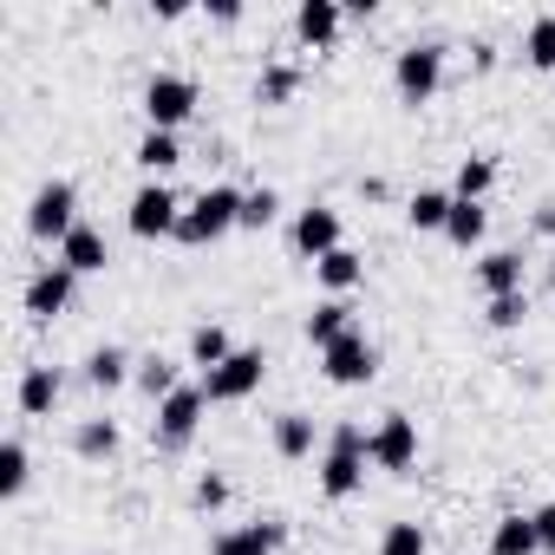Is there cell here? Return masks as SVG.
<instances>
[{"mask_svg":"<svg viewBox=\"0 0 555 555\" xmlns=\"http://www.w3.org/2000/svg\"><path fill=\"white\" fill-rule=\"evenodd\" d=\"M27 477H34V457H27L21 438H8V444H0V496H21Z\"/></svg>","mask_w":555,"mask_h":555,"instance_id":"32","label":"cell"},{"mask_svg":"<svg viewBox=\"0 0 555 555\" xmlns=\"http://www.w3.org/2000/svg\"><path fill=\"white\" fill-rule=\"evenodd\" d=\"M203 412H209V392H203V386H177V392L157 405V418H151L157 451H190L196 431H203Z\"/></svg>","mask_w":555,"mask_h":555,"instance_id":"5","label":"cell"},{"mask_svg":"<svg viewBox=\"0 0 555 555\" xmlns=\"http://www.w3.org/2000/svg\"><path fill=\"white\" fill-rule=\"evenodd\" d=\"M60 392H66V379H60V366H27L21 373V412L27 418H53V405H60Z\"/></svg>","mask_w":555,"mask_h":555,"instance_id":"19","label":"cell"},{"mask_svg":"<svg viewBox=\"0 0 555 555\" xmlns=\"http://www.w3.org/2000/svg\"><path fill=\"white\" fill-rule=\"evenodd\" d=\"M314 282L327 288V301H347V295L366 282V255H360V248H334V255H321V261H314Z\"/></svg>","mask_w":555,"mask_h":555,"instance_id":"15","label":"cell"},{"mask_svg":"<svg viewBox=\"0 0 555 555\" xmlns=\"http://www.w3.org/2000/svg\"><path fill=\"white\" fill-rule=\"evenodd\" d=\"M451 190H412V203H405V222L418 229V235H444V222H451Z\"/></svg>","mask_w":555,"mask_h":555,"instance_id":"22","label":"cell"},{"mask_svg":"<svg viewBox=\"0 0 555 555\" xmlns=\"http://www.w3.org/2000/svg\"><path fill=\"white\" fill-rule=\"evenodd\" d=\"M242 190H229V183H209L196 203H183V222H177V242H190V248H203V242H222L229 229H242Z\"/></svg>","mask_w":555,"mask_h":555,"instance_id":"2","label":"cell"},{"mask_svg":"<svg viewBox=\"0 0 555 555\" xmlns=\"http://www.w3.org/2000/svg\"><path fill=\"white\" fill-rule=\"evenodd\" d=\"M274 216H282V196H274L268 183H261V190H248V203H242V229H268Z\"/></svg>","mask_w":555,"mask_h":555,"instance_id":"35","label":"cell"},{"mask_svg":"<svg viewBox=\"0 0 555 555\" xmlns=\"http://www.w3.org/2000/svg\"><path fill=\"white\" fill-rule=\"evenodd\" d=\"M392 86H399L405 105H431L438 86H444V47H438V40H412V47H399V60H392Z\"/></svg>","mask_w":555,"mask_h":555,"instance_id":"4","label":"cell"},{"mask_svg":"<svg viewBox=\"0 0 555 555\" xmlns=\"http://www.w3.org/2000/svg\"><path fill=\"white\" fill-rule=\"evenodd\" d=\"M529 222H535V235H555V203H542V209H535Z\"/></svg>","mask_w":555,"mask_h":555,"instance_id":"40","label":"cell"},{"mask_svg":"<svg viewBox=\"0 0 555 555\" xmlns=\"http://www.w3.org/2000/svg\"><path fill=\"white\" fill-rule=\"evenodd\" d=\"M73 451H79V457H112V451H118V418H79Z\"/></svg>","mask_w":555,"mask_h":555,"instance_id":"31","label":"cell"},{"mask_svg":"<svg viewBox=\"0 0 555 555\" xmlns=\"http://www.w3.org/2000/svg\"><path fill=\"white\" fill-rule=\"evenodd\" d=\"M379 555H431V542H425V529H418V522H386Z\"/></svg>","mask_w":555,"mask_h":555,"instance_id":"34","label":"cell"},{"mask_svg":"<svg viewBox=\"0 0 555 555\" xmlns=\"http://www.w3.org/2000/svg\"><path fill=\"white\" fill-rule=\"evenodd\" d=\"M548 295H555V268H548Z\"/></svg>","mask_w":555,"mask_h":555,"instance_id":"41","label":"cell"},{"mask_svg":"<svg viewBox=\"0 0 555 555\" xmlns=\"http://www.w3.org/2000/svg\"><path fill=\"white\" fill-rule=\"evenodd\" d=\"M535 516V542H542V555H555V503H542V509H529Z\"/></svg>","mask_w":555,"mask_h":555,"instance_id":"37","label":"cell"},{"mask_svg":"<svg viewBox=\"0 0 555 555\" xmlns=\"http://www.w3.org/2000/svg\"><path fill=\"white\" fill-rule=\"evenodd\" d=\"M353 327H360V321H353V308H347V301H321V308L308 314V347H321V353H327V347H334V340H347Z\"/></svg>","mask_w":555,"mask_h":555,"instance_id":"23","label":"cell"},{"mask_svg":"<svg viewBox=\"0 0 555 555\" xmlns=\"http://www.w3.org/2000/svg\"><path fill=\"white\" fill-rule=\"evenodd\" d=\"M483 229H490V209L483 203H451V222H444V242L451 248H477Z\"/></svg>","mask_w":555,"mask_h":555,"instance_id":"27","label":"cell"},{"mask_svg":"<svg viewBox=\"0 0 555 555\" xmlns=\"http://www.w3.org/2000/svg\"><path fill=\"white\" fill-rule=\"evenodd\" d=\"M229 353H235V340H229V327H222V321H203V327L190 334V366L216 373V366H222Z\"/></svg>","mask_w":555,"mask_h":555,"instance_id":"25","label":"cell"},{"mask_svg":"<svg viewBox=\"0 0 555 555\" xmlns=\"http://www.w3.org/2000/svg\"><path fill=\"white\" fill-rule=\"evenodd\" d=\"M73 295H79V274L53 261V268H40L34 282H27V295H21V301H27V314H34V321H60V314L73 308Z\"/></svg>","mask_w":555,"mask_h":555,"instance_id":"11","label":"cell"},{"mask_svg":"<svg viewBox=\"0 0 555 555\" xmlns=\"http://www.w3.org/2000/svg\"><path fill=\"white\" fill-rule=\"evenodd\" d=\"M483 321H490L496 334H516V327L529 321V295H496V301H483Z\"/></svg>","mask_w":555,"mask_h":555,"instance_id":"33","label":"cell"},{"mask_svg":"<svg viewBox=\"0 0 555 555\" xmlns=\"http://www.w3.org/2000/svg\"><path fill=\"white\" fill-rule=\"evenodd\" d=\"M131 157H138V170H144L151 183H164V177H170V170L183 164V144H177V131H144Z\"/></svg>","mask_w":555,"mask_h":555,"instance_id":"20","label":"cell"},{"mask_svg":"<svg viewBox=\"0 0 555 555\" xmlns=\"http://www.w3.org/2000/svg\"><path fill=\"white\" fill-rule=\"evenodd\" d=\"M490 183H496V157H464L457 177H451V196H457V203H483Z\"/></svg>","mask_w":555,"mask_h":555,"instance_id":"26","label":"cell"},{"mask_svg":"<svg viewBox=\"0 0 555 555\" xmlns=\"http://www.w3.org/2000/svg\"><path fill=\"white\" fill-rule=\"evenodd\" d=\"M190 503H196V509H222V503H229V477H222V470H203V477L190 483Z\"/></svg>","mask_w":555,"mask_h":555,"instance_id":"36","label":"cell"},{"mask_svg":"<svg viewBox=\"0 0 555 555\" xmlns=\"http://www.w3.org/2000/svg\"><path fill=\"white\" fill-rule=\"evenodd\" d=\"M60 268H73V274H105V268H112V248H105V235H99L92 222H79V229L60 242Z\"/></svg>","mask_w":555,"mask_h":555,"instance_id":"17","label":"cell"},{"mask_svg":"<svg viewBox=\"0 0 555 555\" xmlns=\"http://www.w3.org/2000/svg\"><path fill=\"white\" fill-rule=\"evenodd\" d=\"M470 66L490 73V66H496V47H490V40H470Z\"/></svg>","mask_w":555,"mask_h":555,"instance_id":"38","label":"cell"},{"mask_svg":"<svg viewBox=\"0 0 555 555\" xmlns=\"http://www.w3.org/2000/svg\"><path fill=\"white\" fill-rule=\"evenodd\" d=\"M73 229H79V190H73L66 177L40 183L34 203H27V235H40V242H66Z\"/></svg>","mask_w":555,"mask_h":555,"instance_id":"6","label":"cell"},{"mask_svg":"<svg viewBox=\"0 0 555 555\" xmlns=\"http://www.w3.org/2000/svg\"><path fill=\"white\" fill-rule=\"evenodd\" d=\"M288 542V522L282 516H255V522H242V529H222L216 542H209V555H274Z\"/></svg>","mask_w":555,"mask_h":555,"instance_id":"13","label":"cell"},{"mask_svg":"<svg viewBox=\"0 0 555 555\" xmlns=\"http://www.w3.org/2000/svg\"><path fill=\"white\" fill-rule=\"evenodd\" d=\"M177 222H183V196H177L170 183H138V196L125 203V229H131L138 242L177 235Z\"/></svg>","mask_w":555,"mask_h":555,"instance_id":"7","label":"cell"},{"mask_svg":"<svg viewBox=\"0 0 555 555\" xmlns=\"http://www.w3.org/2000/svg\"><path fill=\"white\" fill-rule=\"evenodd\" d=\"M321 373H327L334 386H373V379H379V347L353 327L347 340H334V347L321 353Z\"/></svg>","mask_w":555,"mask_h":555,"instance_id":"9","label":"cell"},{"mask_svg":"<svg viewBox=\"0 0 555 555\" xmlns=\"http://www.w3.org/2000/svg\"><path fill=\"white\" fill-rule=\"evenodd\" d=\"M522 282H529L522 248H490V255H477V288H483V301H496V295H529Z\"/></svg>","mask_w":555,"mask_h":555,"instance_id":"14","label":"cell"},{"mask_svg":"<svg viewBox=\"0 0 555 555\" xmlns=\"http://www.w3.org/2000/svg\"><path fill=\"white\" fill-rule=\"evenodd\" d=\"M295 92H301V66H288V60H268L261 66V79H255V105H295Z\"/></svg>","mask_w":555,"mask_h":555,"instance_id":"21","label":"cell"},{"mask_svg":"<svg viewBox=\"0 0 555 555\" xmlns=\"http://www.w3.org/2000/svg\"><path fill=\"white\" fill-rule=\"evenodd\" d=\"M522 60H529L535 73H555V8L529 21V34H522Z\"/></svg>","mask_w":555,"mask_h":555,"instance_id":"30","label":"cell"},{"mask_svg":"<svg viewBox=\"0 0 555 555\" xmlns=\"http://www.w3.org/2000/svg\"><path fill=\"white\" fill-rule=\"evenodd\" d=\"M366 464H373V431H366V425H353V418H340V425H334V438H327V451H321V496H327V503L360 496Z\"/></svg>","mask_w":555,"mask_h":555,"instance_id":"1","label":"cell"},{"mask_svg":"<svg viewBox=\"0 0 555 555\" xmlns=\"http://www.w3.org/2000/svg\"><path fill=\"white\" fill-rule=\"evenodd\" d=\"M340 27H347V14L334 8V0H301V8H295V34H301V47H314V53H327V47L340 40Z\"/></svg>","mask_w":555,"mask_h":555,"instance_id":"16","label":"cell"},{"mask_svg":"<svg viewBox=\"0 0 555 555\" xmlns=\"http://www.w3.org/2000/svg\"><path fill=\"white\" fill-rule=\"evenodd\" d=\"M418 464V418L386 412L373 425V470H412Z\"/></svg>","mask_w":555,"mask_h":555,"instance_id":"10","label":"cell"},{"mask_svg":"<svg viewBox=\"0 0 555 555\" xmlns=\"http://www.w3.org/2000/svg\"><path fill=\"white\" fill-rule=\"evenodd\" d=\"M490 555H542V542H535V516H496V529H490Z\"/></svg>","mask_w":555,"mask_h":555,"instance_id":"24","label":"cell"},{"mask_svg":"<svg viewBox=\"0 0 555 555\" xmlns=\"http://www.w3.org/2000/svg\"><path fill=\"white\" fill-rule=\"evenodd\" d=\"M131 379H138V360H131L125 347L105 340V347L86 353V386H92V392H118V386H131Z\"/></svg>","mask_w":555,"mask_h":555,"instance_id":"18","label":"cell"},{"mask_svg":"<svg viewBox=\"0 0 555 555\" xmlns=\"http://www.w3.org/2000/svg\"><path fill=\"white\" fill-rule=\"evenodd\" d=\"M261 379H268V353L261 347H235L216 373H203V392H209V405H242L248 392H261Z\"/></svg>","mask_w":555,"mask_h":555,"instance_id":"8","label":"cell"},{"mask_svg":"<svg viewBox=\"0 0 555 555\" xmlns=\"http://www.w3.org/2000/svg\"><path fill=\"white\" fill-rule=\"evenodd\" d=\"M131 386H138V392H144L151 405H164V399H170V392H177L183 379H177V366H170L164 353H144V360H138V379H131Z\"/></svg>","mask_w":555,"mask_h":555,"instance_id":"28","label":"cell"},{"mask_svg":"<svg viewBox=\"0 0 555 555\" xmlns=\"http://www.w3.org/2000/svg\"><path fill=\"white\" fill-rule=\"evenodd\" d=\"M274 451L282 457H314V418L308 412H282L274 418Z\"/></svg>","mask_w":555,"mask_h":555,"instance_id":"29","label":"cell"},{"mask_svg":"<svg viewBox=\"0 0 555 555\" xmlns=\"http://www.w3.org/2000/svg\"><path fill=\"white\" fill-rule=\"evenodd\" d=\"M295 248H301L308 261L347 248V235H340V209H334V203H308V209L295 216Z\"/></svg>","mask_w":555,"mask_h":555,"instance_id":"12","label":"cell"},{"mask_svg":"<svg viewBox=\"0 0 555 555\" xmlns=\"http://www.w3.org/2000/svg\"><path fill=\"white\" fill-rule=\"evenodd\" d=\"M209 21H222V27H235V21H242V8H235V0H209Z\"/></svg>","mask_w":555,"mask_h":555,"instance_id":"39","label":"cell"},{"mask_svg":"<svg viewBox=\"0 0 555 555\" xmlns=\"http://www.w3.org/2000/svg\"><path fill=\"white\" fill-rule=\"evenodd\" d=\"M138 105H144L151 131H177V125H190V118H196L203 92H196V79H190V73H151Z\"/></svg>","mask_w":555,"mask_h":555,"instance_id":"3","label":"cell"}]
</instances>
